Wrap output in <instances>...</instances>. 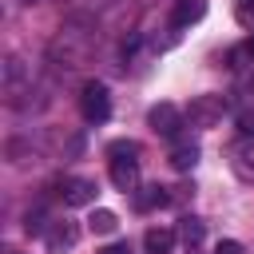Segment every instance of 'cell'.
<instances>
[{"label": "cell", "instance_id": "6da1fadb", "mask_svg": "<svg viewBox=\"0 0 254 254\" xmlns=\"http://www.w3.org/2000/svg\"><path fill=\"white\" fill-rule=\"evenodd\" d=\"M79 111H83L87 123H103V119L111 115V91H107V83H99V79L83 83V91H79Z\"/></svg>", "mask_w": 254, "mask_h": 254}, {"label": "cell", "instance_id": "7a4b0ae2", "mask_svg": "<svg viewBox=\"0 0 254 254\" xmlns=\"http://www.w3.org/2000/svg\"><path fill=\"white\" fill-rule=\"evenodd\" d=\"M222 115H226V99L222 95H194L190 107H187L190 127H214V123H222Z\"/></svg>", "mask_w": 254, "mask_h": 254}, {"label": "cell", "instance_id": "3957f363", "mask_svg": "<svg viewBox=\"0 0 254 254\" xmlns=\"http://www.w3.org/2000/svg\"><path fill=\"white\" fill-rule=\"evenodd\" d=\"M147 123H151V131H159V135L175 139V135H179V127H183V111H179L175 103H159V107H151Z\"/></svg>", "mask_w": 254, "mask_h": 254}, {"label": "cell", "instance_id": "277c9868", "mask_svg": "<svg viewBox=\"0 0 254 254\" xmlns=\"http://www.w3.org/2000/svg\"><path fill=\"white\" fill-rule=\"evenodd\" d=\"M111 183H115V190L131 194L139 187V159H111Z\"/></svg>", "mask_w": 254, "mask_h": 254}, {"label": "cell", "instance_id": "5b68a950", "mask_svg": "<svg viewBox=\"0 0 254 254\" xmlns=\"http://www.w3.org/2000/svg\"><path fill=\"white\" fill-rule=\"evenodd\" d=\"M44 242H48L52 254H64V250H71V246L79 242V226H75V222H56V226L44 234Z\"/></svg>", "mask_w": 254, "mask_h": 254}, {"label": "cell", "instance_id": "8992f818", "mask_svg": "<svg viewBox=\"0 0 254 254\" xmlns=\"http://www.w3.org/2000/svg\"><path fill=\"white\" fill-rule=\"evenodd\" d=\"M206 16V0H175L171 8V28H190Z\"/></svg>", "mask_w": 254, "mask_h": 254}, {"label": "cell", "instance_id": "52a82bcc", "mask_svg": "<svg viewBox=\"0 0 254 254\" xmlns=\"http://www.w3.org/2000/svg\"><path fill=\"white\" fill-rule=\"evenodd\" d=\"M64 202L67 206H87V202H95V183L91 179H64Z\"/></svg>", "mask_w": 254, "mask_h": 254}, {"label": "cell", "instance_id": "ba28073f", "mask_svg": "<svg viewBox=\"0 0 254 254\" xmlns=\"http://www.w3.org/2000/svg\"><path fill=\"white\" fill-rule=\"evenodd\" d=\"M175 230H167V226H151L147 234H143V246H147V254H171V246H175Z\"/></svg>", "mask_w": 254, "mask_h": 254}, {"label": "cell", "instance_id": "9c48e42d", "mask_svg": "<svg viewBox=\"0 0 254 254\" xmlns=\"http://www.w3.org/2000/svg\"><path fill=\"white\" fill-rule=\"evenodd\" d=\"M202 234H206V222L202 218H194V214H187V218H179V238L194 250L198 242H202Z\"/></svg>", "mask_w": 254, "mask_h": 254}, {"label": "cell", "instance_id": "30bf717a", "mask_svg": "<svg viewBox=\"0 0 254 254\" xmlns=\"http://www.w3.org/2000/svg\"><path fill=\"white\" fill-rule=\"evenodd\" d=\"M87 226H91L95 234H115V230H119V214H115V210H103V206H99V210H91Z\"/></svg>", "mask_w": 254, "mask_h": 254}, {"label": "cell", "instance_id": "8fae6325", "mask_svg": "<svg viewBox=\"0 0 254 254\" xmlns=\"http://www.w3.org/2000/svg\"><path fill=\"white\" fill-rule=\"evenodd\" d=\"M194 163H198V147H194V143H179V147L171 151V167H175V171H190Z\"/></svg>", "mask_w": 254, "mask_h": 254}, {"label": "cell", "instance_id": "7c38bea8", "mask_svg": "<svg viewBox=\"0 0 254 254\" xmlns=\"http://www.w3.org/2000/svg\"><path fill=\"white\" fill-rule=\"evenodd\" d=\"M135 202H139V210H151V206H167V202H175V194H171L167 187H147V194H139Z\"/></svg>", "mask_w": 254, "mask_h": 254}, {"label": "cell", "instance_id": "4fadbf2b", "mask_svg": "<svg viewBox=\"0 0 254 254\" xmlns=\"http://www.w3.org/2000/svg\"><path fill=\"white\" fill-rule=\"evenodd\" d=\"M107 155H111V159H135V155H139V143H135V139H115V143L107 147Z\"/></svg>", "mask_w": 254, "mask_h": 254}, {"label": "cell", "instance_id": "5bb4252c", "mask_svg": "<svg viewBox=\"0 0 254 254\" xmlns=\"http://www.w3.org/2000/svg\"><path fill=\"white\" fill-rule=\"evenodd\" d=\"M238 127H242L246 135H254V107H242V111H238Z\"/></svg>", "mask_w": 254, "mask_h": 254}, {"label": "cell", "instance_id": "9a60e30c", "mask_svg": "<svg viewBox=\"0 0 254 254\" xmlns=\"http://www.w3.org/2000/svg\"><path fill=\"white\" fill-rule=\"evenodd\" d=\"M214 254H242V242H234V238H222V242L214 246Z\"/></svg>", "mask_w": 254, "mask_h": 254}, {"label": "cell", "instance_id": "2e32d148", "mask_svg": "<svg viewBox=\"0 0 254 254\" xmlns=\"http://www.w3.org/2000/svg\"><path fill=\"white\" fill-rule=\"evenodd\" d=\"M238 20L242 24H254V0H238Z\"/></svg>", "mask_w": 254, "mask_h": 254}, {"label": "cell", "instance_id": "e0dca14e", "mask_svg": "<svg viewBox=\"0 0 254 254\" xmlns=\"http://www.w3.org/2000/svg\"><path fill=\"white\" fill-rule=\"evenodd\" d=\"M95 254H131V246H127V242H111V246H103V250H95Z\"/></svg>", "mask_w": 254, "mask_h": 254}, {"label": "cell", "instance_id": "ac0fdd59", "mask_svg": "<svg viewBox=\"0 0 254 254\" xmlns=\"http://www.w3.org/2000/svg\"><path fill=\"white\" fill-rule=\"evenodd\" d=\"M242 175H254V155H250V163H242Z\"/></svg>", "mask_w": 254, "mask_h": 254}, {"label": "cell", "instance_id": "d6986e66", "mask_svg": "<svg viewBox=\"0 0 254 254\" xmlns=\"http://www.w3.org/2000/svg\"><path fill=\"white\" fill-rule=\"evenodd\" d=\"M246 52H250V56H254V36H250V40H246Z\"/></svg>", "mask_w": 254, "mask_h": 254}, {"label": "cell", "instance_id": "ffe728a7", "mask_svg": "<svg viewBox=\"0 0 254 254\" xmlns=\"http://www.w3.org/2000/svg\"><path fill=\"white\" fill-rule=\"evenodd\" d=\"M190 254H198V250H190Z\"/></svg>", "mask_w": 254, "mask_h": 254}]
</instances>
